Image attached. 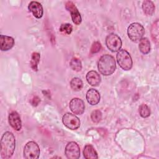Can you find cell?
<instances>
[{"mask_svg":"<svg viewBox=\"0 0 159 159\" xmlns=\"http://www.w3.org/2000/svg\"><path fill=\"white\" fill-rule=\"evenodd\" d=\"M8 120L10 125L16 130L19 131L21 129L22 122L19 114L16 111H12L9 114Z\"/></svg>","mask_w":159,"mask_h":159,"instance_id":"11","label":"cell"},{"mask_svg":"<svg viewBox=\"0 0 159 159\" xmlns=\"http://www.w3.org/2000/svg\"><path fill=\"white\" fill-rule=\"evenodd\" d=\"M139 48L143 54H147L150 50V43L147 38H142L139 41Z\"/></svg>","mask_w":159,"mask_h":159,"instance_id":"18","label":"cell"},{"mask_svg":"<svg viewBox=\"0 0 159 159\" xmlns=\"http://www.w3.org/2000/svg\"><path fill=\"white\" fill-rule=\"evenodd\" d=\"M59 30L61 32L65 33V34H67V35H70L73 30V27L70 24H68V23L63 24L61 25Z\"/></svg>","mask_w":159,"mask_h":159,"instance_id":"25","label":"cell"},{"mask_svg":"<svg viewBox=\"0 0 159 159\" xmlns=\"http://www.w3.org/2000/svg\"><path fill=\"white\" fill-rule=\"evenodd\" d=\"M70 66L71 68L75 71H80L81 70L82 65L81 61L77 58H73L70 62Z\"/></svg>","mask_w":159,"mask_h":159,"instance_id":"21","label":"cell"},{"mask_svg":"<svg viewBox=\"0 0 159 159\" xmlns=\"http://www.w3.org/2000/svg\"><path fill=\"white\" fill-rule=\"evenodd\" d=\"M86 80L90 85L97 86L101 83V76L96 71L92 70L88 72L86 75Z\"/></svg>","mask_w":159,"mask_h":159,"instance_id":"15","label":"cell"},{"mask_svg":"<svg viewBox=\"0 0 159 159\" xmlns=\"http://www.w3.org/2000/svg\"><path fill=\"white\" fill-rule=\"evenodd\" d=\"M63 124L71 130H76L80 126V120L75 115L67 112L62 117Z\"/></svg>","mask_w":159,"mask_h":159,"instance_id":"7","label":"cell"},{"mask_svg":"<svg viewBox=\"0 0 159 159\" xmlns=\"http://www.w3.org/2000/svg\"><path fill=\"white\" fill-rule=\"evenodd\" d=\"M106 45L107 47L113 52L119 51L122 47L120 38L115 34H110L106 38Z\"/></svg>","mask_w":159,"mask_h":159,"instance_id":"6","label":"cell"},{"mask_svg":"<svg viewBox=\"0 0 159 159\" xmlns=\"http://www.w3.org/2000/svg\"><path fill=\"white\" fill-rule=\"evenodd\" d=\"M145 34L144 27L138 22L132 23L127 28V34L129 39L135 42L140 41Z\"/></svg>","mask_w":159,"mask_h":159,"instance_id":"3","label":"cell"},{"mask_svg":"<svg viewBox=\"0 0 159 159\" xmlns=\"http://www.w3.org/2000/svg\"><path fill=\"white\" fill-rule=\"evenodd\" d=\"M65 7L71 14V19L74 24L79 25L81 22V16L75 4L72 1H67L65 3Z\"/></svg>","mask_w":159,"mask_h":159,"instance_id":"9","label":"cell"},{"mask_svg":"<svg viewBox=\"0 0 159 159\" xmlns=\"http://www.w3.org/2000/svg\"><path fill=\"white\" fill-rule=\"evenodd\" d=\"M29 10L32 13L33 16L37 18L40 19L42 17L43 14V7L42 4L37 1H31L28 6Z\"/></svg>","mask_w":159,"mask_h":159,"instance_id":"12","label":"cell"},{"mask_svg":"<svg viewBox=\"0 0 159 159\" xmlns=\"http://www.w3.org/2000/svg\"><path fill=\"white\" fill-rule=\"evenodd\" d=\"M1 50L2 51H7L10 50L14 45V40L12 37L1 35L0 36Z\"/></svg>","mask_w":159,"mask_h":159,"instance_id":"14","label":"cell"},{"mask_svg":"<svg viewBox=\"0 0 159 159\" xmlns=\"http://www.w3.org/2000/svg\"><path fill=\"white\" fill-rule=\"evenodd\" d=\"M86 98L88 103L91 105H96L100 101V94L95 89H89L86 95Z\"/></svg>","mask_w":159,"mask_h":159,"instance_id":"13","label":"cell"},{"mask_svg":"<svg viewBox=\"0 0 159 159\" xmlns=\"http://www.w3.org/2000/svg\"><path fill=\"white\" fill-rule=\"evenodd\" d=\"M70 86L73 90L78 91L82 89L83 86V83L80 78H74L70 81Z\"/></svg>","mask_w":159,"mask_h":159,"instance_id":"20","label":"cell"},{"mask_svg":"<svg viewBox=\"0 0 159 159\" xmlns=\"http://www.w3.org/2000/svg\"><path fill=\"white\" fill-rule=\"evenodd\" d=\"M91 119L94 123H98L102 119V113L99 109L93 111L91 114Z\"/></svg>","mask_w":159,"mask_h":159,"instance_id":"24","label":"cell"},{"mask_svg":"<svg viewBox=\"0 0 159 159\" xmlns=\"http://www.w3.org/2000/svg\"><path fill=\"white\" fill-rule=\"evenodd\" d=\"M40 148L38 144L30 141L27 142L24 148V157L26 159H37L39 157Z\"/></svg>","mask_w":159,"mask_h":159,"instance_id":"5","label":"cell"},{"mask_svg":"<svg viewBox=\"0 0 159 159\" xmlns=\"http://www.w3.org/2000/svg\"><path fill=\"white\" fill-rule=\"evenodd\" d=\"M70 109L75 114H82L85 109L84 101L78 98L72 99L70 102Z\"/></svg>","mask_w":159,"mask_h":159,"instance_id":"10","label":"cell"},{"mask_svg":"<svg viewBox=\"0 0 159 159\" xmlns=\"http://www.w3.org/2000/svg\"><path fill=\"white\" fill-rule=\"evenodd\" d=\"M83 155L85 158L86 159H95L98 158V153L94 150V147L90 145H86L83 150Z\"/></svg>","mask_w":159,"mask_h":159,"instance_id":"16","label":"cell"},{"mask_svg":"<svg viewBox=\"0 0 159 159\" xmlns=\"http://www.w3.org/2000/svg\"><path fill=\"white\" fill-rule=\"evenodd\" d=\"M116 59L120 68L124 70H129L132 67V60L130 53L125 50H120L116 55Z\"/></svg>","mask_w":159,"mask_h":159,"instance_id":"4","label":"cell"},{"mask_svg":"<svg viewBox=\"0 0 159 159\" xmlns=\"http://www.w3.org/2000/svg\"><path fill=\"white\" fill-rule=\"evenodd\" d=\"M40 102V99L38 96H34L31 100V104L34 106H37Z\"/></svg>","mask_w":159,"mask_h":159,"instance_id":"27","label":"cell"},{"mask_svg":"<svg viewBox=\"0 0 159 159\" xmlns=\"http://www.w3.org/2000/svg\"><path fill=\"white\" fill-rule=\"evenodd\" d=\"M142 10L147 16H152L155 12V5L152 1L145 0L142 3Z\"/></svg>","mask_w":159,"mask_h":159,"instance_id":"17","label":"cell"},{"mask_svg":"<svg viewBox=\"0 0 159 159\" xmlns=\"http://www.w3.org/2000/svg\"><path fill=\"white\" fill-rule=\"evenodd\" d=\"M98 68L99 72L103 75H112L116 68L114 58L111 55H103L98 60Z\"/></svg>","mask_w":159,"mask_h":159,"instance_id":"2","label":"cell"},{"mask_svg":"<svg viewBox=\"0 0 159 159\" xmlns=\"http://www.w3.org/2000/svg\"><path fill=\"white\" fill-rule=\"evenodd\" d=\"M101 49V44L99 42H94L93 43L91 49H90V52L91 53H96L98 52H99Z\"/></svg>","mask_w":159,"mask_h":159,"instance_id":"26","label":"cell"},{"mask_svg":"<svg viewBox=\"0 0 159 159\" xmlns=\"http://www.w3.org/2000/svg\"><path fill=\"white\" fill-rule=\"evenodd\" d=\"M65 153L68 159H78L80 156L78 145L75 142H70L66 145Z\"/></svg>","mask_w":159,"mask_h":159,"instance_id":"8","label":"cell"},{"mask_svg":"<svg viewBox=\"0 0 159 159\" xmlns=\"http://www.w3.org/2000/svg\"><path fill=\"white\" fill-rule=\"evenodd\" d=\"M139 112L141 117L143 118L148 117L150 115V110L148 106L145 104H142L139 108Z\"/></svg>","mask_w":159,"mask_h":159,"instance_id":"23","label":"cell"},{"mask_svg":"<svg viewBox=\"0 0 159 159\" xmlns=\"http://www.w3.org/2000/svg\"><path fill=\"white\" fill-rule=\"evenodd\" d=\"M40 55L38 52H34L32 54L31 60L30 62V67L34 71H37L38 70V65L40 61Z\"/></svg>","mask_w":159,"mask_h":159,"instance_id":"19","label":"cell"},{"mask_svg":"<svg viewBox=\"0 0 159 159\" xmlns=\"http://www.w3.org/2000/svg\"><path fill=\"white\" fill-rule=\"evenodd\" d=\"M16 139L11 132H6L1 140L0 154L3 159H7L12 157L15 150Z\"/></svg>","mask_w":159,"mask_h":159,"instance_id":"1","label":"cell"},{"mask_svg":"<svg viewBox=\"0 0 159 159\" xmlns=\"http://www.w3.org/2000/svg\"><path fill=\"white\" fill-rule=\"evenodd\" d=\"M151 34H152V38L153 41L158 42V21L157 20L152 25V30H151Z\"/></svg>","mask_w":159,"mask_h":159,"instance_id":"22","label":"cell"}]
</instances>
